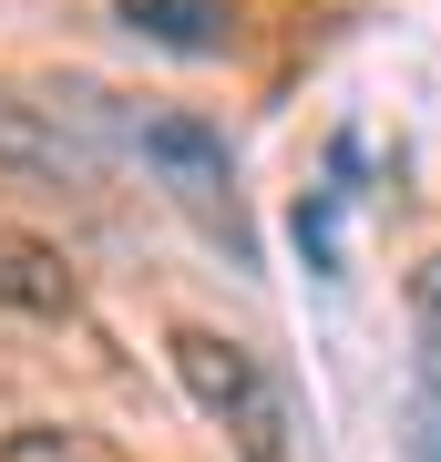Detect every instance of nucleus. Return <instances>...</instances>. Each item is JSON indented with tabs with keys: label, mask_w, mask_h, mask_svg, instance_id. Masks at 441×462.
<instances>
[{
	"label": "nucleus",
	"mask_w": 441,
	"mask_h": 462,
	"mask_svg": "<svg viewBox=\"0 0 441 462\" xmlns=\"http://www.w3.org/2000/svg\"><path fill=\"white\" fill-rule=\"evenodd\" d=\"M124 32L164 51H226V0H124Z\"/></svg>",
	"instance_id": "obj_5"
},
{
	"label": "nucleus",
	"mask_w": 441,
	"mask_h": 462,
	"mask_svg": "<svg viewBox=\"0 0 441 462\" xmlns=\"http://www.w3.org/2000/svg\"><path fill=\"white\" fill-rule=\"evenodd\" d=\"M0 462H124L103 431H82V421H11L0 431Z\"/></svg>",
	"instance_id": "obj_6"
},
{
	"label": "nucleus",
	"mask_w": 441,
	"mask_h": 462,
	"mask_svg": "<svg viewBox=\"0 0 441 462\" xmlns=\"http://www.w3.org/2000/svg\"><path fill=\"white\" fill-rule=\"evenodd\" d=\"M133 154L154 165V185L175 196L196 226L226 247L236 267L257 257V226H246V206H236V165H226V144H216L206 124H185V114H154V124H133Z\"/></svg>",
	"instance_id": "obj_2"
},
{
	"label": "nucleus",
	"mask_w": 441,
	"mask_h": 462,
	"mask_svg": "<svg viewBox=\"0 0 441 462\" xmlns=\"http://www.w3.org/2000/svg\"><path fill=\"white\" fill-rule=\"evenodd\" d=\"M400 462H441V257L421 278V370H410V411H400Z\"/></svg>",
	"instance_id": "obj_4"
},
{
	"label": "nucleus",
	"mask_w": 441,
	"mask_h": 462,
	"mask_svg": "<svg viewBox=\"0 0 441 462\" xmlns=\"http://www.w3.org/2000/svg\"><path fill=\"white\" fill-rule=\"evenodd\" d=\"M0 309H11V319H72V309H82V278L62 267L51 236L0 226Z\"/></svg>",
	"instance_id": "obj_3"
},
{
	"label": "nucleus",
	"mask_w": 441,
	"mask_h": 462,
	"mask_svg": "<svg viewBox=\"0 0 441 462\" xmlns=\"http://www.w3.org/2000/svg\"><path fill=\"white\" fill-rule=\"evenodd\" d=\"M175 380L185 401L226 431L246 462H288V391L267 380V360L226 329H175Z\"/></svg>",
	"instance_id": "obj_1"
},
{
	"label": "nucleus",
	"mask_w": 441,
	"mask_h": 462,
	"mask_svg": "<svg viewBox=\"0 0 441 462\" xmlns=\"http://www.w3.org/2000/svg\"><path fill=\"white\" fill-rule=\"evenodd\" d=\"M0 165H41L51 175V165H72V154H62V134H41L11 93H0Z\"/></svg>",
	"instance_id": "obj_7"
}]
</instances>
